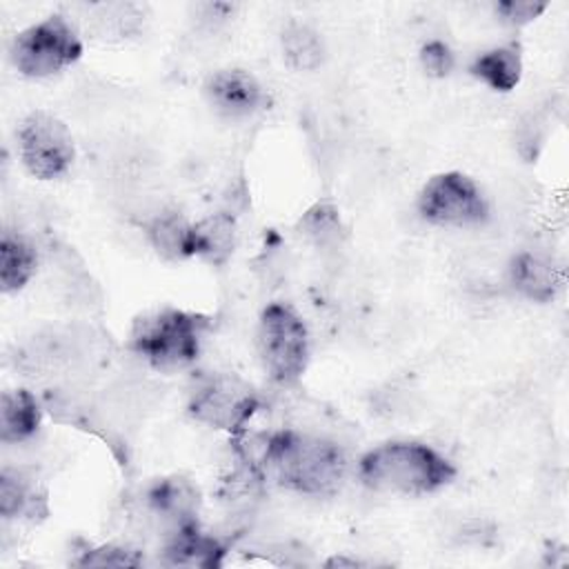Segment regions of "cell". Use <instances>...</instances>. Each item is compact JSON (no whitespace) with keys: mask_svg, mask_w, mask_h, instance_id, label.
<instances>
[{"mask_svg":"<svg viewBox=\"0 0 569 569\" xmlns=\"http://www.w3.org/2000/svg\"><path fill=\"white\" fill-rule=\"evenodd\" d=\"M278 485L300 493H331L347 473L345 451L325 438L278 431L260 442L258 462Z\"/></svg>","mask_w":569,"mask_h":569,"instance_id":"6da1fadb","label":"cell"},{"mask_svg":"<svg viewBox=\"0 0 569 569\" xmlns=\"http://www.w3.org/2000/svg\"><path fill=\"white\" fill-rule=\"evenodd\" d=\"M360 480L376 491L420 496L453 480V465L420 442H387L367 451L358 462Z\"/></svg>","mask_w":569,"mask_h":569,"instance_id":"7a4b0ae2","label":"cell"},{"mask_svg":"<svg viewBox=\"0 0 569 569\" xmlns=\"http://www.w3.org/2000/svg\"><path fill=\"white\" fill-rule=\"evenodd\" d=\"M204 327L207 320L202 316L182 309H162L136 320L131 349L156 369H180L198 358Z\"/></svg>","mask_w":569,"mask_h":569,"instance_id":"3957f363","label":"cell"},{"mask_svg":"<svg viewBox=\"0 0 569 569\" xmlns=\"http://www.w3.org/2000/svg\"><path fill=\"white\" fill-rule=\"evenodd\" d=\"M258 353L264 371L280 385L296 382L309 358L305 322L284 305H269L258 325Z\"/></svg>","mask_w":569,"mask_h":569,"instance_id":"277c9868","label":"cell"},{"mask_svg":"<svg viewBox=\"0 0 569 569\" xmlns=\"http://www.w3.org/2000/svg\"><path fill=\"white\" fill-rule=\"evenodd\" d=\"M82 42L62 16H49L24 29L11 47V60L22 76L47 78L76 62Z\"/></svg>","mask_w":569,"mask_h":569,"instance_id":"5b68a950","label":"cell"},{"mask_svg":"<svg viewBox=\"0 0 569 569\" xmlns=\"http://www.w3.org/2000/svg\"><path fill=\"white\" fill-rule=\"evenodd\" d=\"M258 409L253 389L231 373H211L202 378L189 400V411L196 420L224 431H242L247 420Z\"/></svg>","mask_w":569,"mask_h":569,"instance_id":"8992f818","label":"cell"},{"mask_svg":"<svg viewBox=\"0 0 569 569\" xmlns=\"http://www.w3.org/2000/svg\"><path fill=\"white\" fill-rule=\"evenodd\" d=\"M418 211L433 224L469 227L487 218V200L471 178L447 171L431 178L418 198Z\"/></svg>","mask_w":569,"mask_h":569,"instance_id":"52a82bcc","label":"cell"},{"mask_svg":"<svg viewBox=\"0 0 569 569\" xmlns=\"http://www.w3.org/2000/svg\"><path fill=\"white\" fill-rule=\"evenodd\" d=\"M18 142L20 160L33 178H58L73 162V138L56 116L31 113L18 131Z\"/></svg>","mask_w":569,"mask_h":569,"instance_id":"ba28073f","label":"cell"},{"mask_svg":"<svg viewBox=\"0 0 569 569\" xmlns=\"http://www.w3.org/2000/svg\"><path fill=\"white\" fill-rule=\"evenodd\" d=\"M209 104L227 118H244L262 104V87L242 69H222L204 87Z\"/></svg>","mask_w":569,"mask_h":569,"instance_id":"9c48e42d","label":"cell"},{"mask_svg":"<svg viewBox=\"0 0 569 569\" xmlns=\"http://www.w3.org/2000/svg\"><path fill=\"white\" fill-rule=\"evenodd\" d=\"M509 278H511V284L522 296L536 302L551 300L562 284V276L558 267H553L549 260L529 251H522L511 260Z\"/></svg>","mask_w":569,"mask_h":569,"instance_id":"30bf717a","label":"cell"},{"mask_svg":"<svg viewBox=\"0 0 569 569\" xmlns=\"http://www.w3.org/2000/svg\"><path fill=\"white\" fill-rule=\"evenodd\" d=\"M236 247V220L229 213H211L191 224V251L211 264L229 260Z\"/></svg>","mask_w":569,"mask_h":569,"instance_id":"8fae6325","label":"cell"},{"mask_svg":"<svg viewBox=\"0 0 569 569\" xmlns=\"http://www.w3.org/2000/svg\"><path fill=\"white\" fill-rule=\"evenodd\" d=\"M40 425V407L36 398L24 391H4L0 400V440L20 442L36 433Z\"/></svg>","mask_w":569,"mask_h":569,"instance_id":"7c38bea8","label":"cell"},{"mask_svg":"<svg viewBox=\"0 0 569 569\" xmlns=\"http://www.w3.org/2000/svg\"><path fill=\"white\" fill-rule=\"evenodd\" d=\"M471 73L496 91H511L522 76V60L518 44L498 47L478 56L471 64Z\"/></svg>","mask_w":569,"mask_h":569,"instance_id":"4fadbf2b","label":"cell"},{"mask_svg":"<svg viewBox=\"0 0 569 569\" xmlns=\"http://www.w3.org/2000/svg\"><path fill=\"white\" fill-rule=\"evenodd\" d=\"M222 553V547L213 538L200 533L193 522L180 527L167 545V558L171 565L218 567Z\"/></svg>","mask_w":569,"mask_h":569,"instance_id":"5bb4252c","label":"cell"},{"mask_svg":"<svg viewBox=\"0 0 569 569\" xmlns=\"http://www.w3.org/2000/svg\"><path fill=\"white\" fill-rule=\"evenodd\" d=\"M151 247L164 260H184L191 251V224L178 213H160L147 224Z\"/></svg>","mask_w":569,"mask_h":569,"instance_id":"9a60e30c","label":"cell"},{"mask_svg":"<svg viewBox=\"0 0 569 569\" xmlns=\"http://www.w3.org/2000/svg\"><path fill=\"white\" fill-rule=\"evenodd\" d=\"M38 256L33 247L13 233H4L0 240V284L2 291L22 289L36 271Z\"/></svg>","mask_w":569,"mask_h":569,"instance_id":"2e32d148","label":"cell"},{"mask_svg":"<svg viewBox=\"0 0 569 569\" xmlns=\"http://www.w3.org/2000/svg\"><path fill=\"white\" fill-rule=\"evenodd\" d=\"M282 51L289 64L300 71H311L320 67L325 58V47L320 36L311 27L300 22H291L282 31Z\"/></svg>","mask_w":569,"mask_h":569,"instance_id":"e0dca14e","label":"cell"},{"mask_svg":"<svg viewBox=\"0 0 569 569\" xmlns=\"http://www.w3.org/2000/svg\"><path fill=\"white\" fill-rule=\"evenodd\" d=\"M149 502L158 513L176 518L178 525L184 527L191 525L189 518L196 507V491L184 480H162L149 491Z\"/></svg>","mask_w":569,"mask_h":569,"instance_id":"ac0fdd59","label":"cell"},{"mask_svg":"<svg viewBox=\"0 0 569 569\" xmlns=\"http://www.w3.org/2000/svg\"><path fill=\"white\" fill-rule=\"evenodd\" d=\"M82 9L87 11L84 18L87 22H91V29L102 33L104 38L111 33L124 36L140 20V13L133 4H84Z\"/></svg>","mask_w":569,"mask_h":569,"instance_id":"d6986e66","label":"cell"},{"mask_svg":"<svg viewBox=\"0 0 569 569\" xmlns=\"http://www.w3.org/2000/svg\"><path fill=\"white\" fill-rule=\"evenodd\" d=\"M29 487L27 482L11 471H2L0 476V513L4 518H13L18 513H22L29 505Z\"/></svg>","mask_w":569,"mask_h":569,"instance_id":"ffe728a7","label":"cell"},{"mask_svg":"<svg viewBox=\"0 0 569 569\" xmlns=\"http://www.w3.org/2000/svg\"><path fill=\"white\" fill-rule=\"evenodd\" d=\"M142 560L133 556V551L122 549V547H100L93 551H87L80 565L89 567H136Z\"/></svg>","mask_w":569,"mask_h":569,"instance_id":"44dd1931","label":"cell"},{"mask_svg":"<svg viewBox=\"0 0 569 569\" xmlns=\"http://www.w3.org/2000/svg\"><path fill=\"white\" fill-rule=\"evenodd\" d=\"M420 60H422V67L429 76H436V78H442L447 76L451 69H453V53L451 49L440 42V40H431L422 47V53H420Z\"/></svg>","mask_w":569,"mask_h":569,"instance_id":"7402d4cb","label":"cell"},{"mask_svg":"<svg viewBox=\"0 0 569 569\" xmlns=\"http://www.w3.org/2000/svg\"><path fill=\"white\" fill-rule=\"evenodd\" d=\"M498 13L511 22V24H525L533 18H538L545 9H547V2H531V0H507V2H500L498 7Z\"/></svg>","mask_w":569,"mask_h":569,"instance_id":"603a6c76","label":"cell"},{"mask_svg":"<svg viewBox=\"0 0 569 569\" xmlns=\"http://www.w3.org/2000/svg\"><path fill=\"white\" fill-rule=\"evenodd\" d=\"M336 211L327 209V207H316L313 211H309L307 216V233L316 236L318 242H325L329 236H336L338 231V218L333 216Z\"/></svg>","mask_w":569,"mask_h":569,"instance_id":"cb8c5ba5","label":"cell"}]
</instances>
